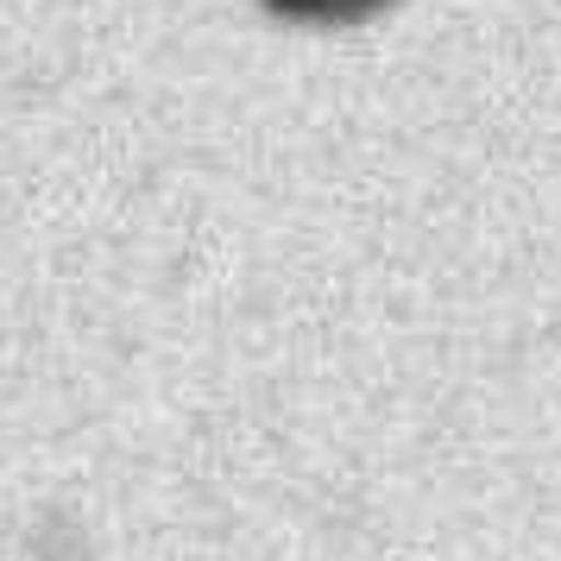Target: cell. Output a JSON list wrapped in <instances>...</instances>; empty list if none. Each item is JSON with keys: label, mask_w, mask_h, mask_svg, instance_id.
<instances>
[{"label": "cell", "mask_w": 561, "mask_h": 561, "mask_svg": "<svg viewBox=\"0 0 561 561\" xmlns=\"http://www.w3.org/2000/svg\"><path fill=\"white\" fill-rule=\"evenodd\" d=\"M272 7L290 13V20H359V13H373L385 0H272Z\"/></svg>", "instance_id": "obj_1"}]
</instances>
